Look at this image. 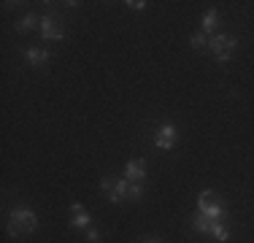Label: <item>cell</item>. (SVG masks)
<instances>
[{
  "label": "cell",
  "instance_id": "obj_18",
  "mask_svg": "<svg viewBox=\"0 0 254 243\" xmlns=\"http://www.w3.org/2000/svg\"><path fill=\"white\" fill-rule=\"evenodd\" d=\"M143 243H162L160 238H149V241H143Z\"/></svg>",
  "mask_w": 254,
  "mask_h": 243
},
{
  "label": "cell",
  "instance_id": "obj_7",
  "mask_svg": "<svg viewBox=\"0 0 254 243\" xmlns=\"http://www.w3.org/2000/svg\"><path fill=\"white\" fill-rule=\"evenodd\" d=\"M70 224H73L76 230H89V224H92V216H89V211L84 208V205L73 203V205H70Z\"/></svg>",
  "mask_w": 254,
  "mask_h": 243
},
{
  "label": "cell",
  "instance_id": "obj_8",
  "mask_svg": "<svg viewBox=\"0 0 254 243\" xmlns=\"http://www.w3.org/2000/svg\"><path fill=\"white\" fill-rule=\"evenodd\" d=\"M25 60L33 65V68H44V65H49V49L30 46V49H25Z\"/></svg>",
  "mask_w": 254,
  "mask_h": 243
},
{
  "label": "cell",
  "instance_id": "obj_13",
  "mask_svg": "<svg viewBox=\"0 0 254 243\" xmlns=\"http://www.w3.org/2000/svg\"><path fill=\"white\" fill-rule=\"evenodd\" d=\"M143 197V181H130V186H127V200H141Z\"/></svg>",
  "mask_w": 254,
  "mask_h": 243
},
{
  "label": "cell",
  "instance_id": "obj_2",
  "mask_svg": "<svg viewBox=\"0 0 254 243\" xmlns=\"http://www.w3.org/2000/svg\"><path fill=\"white\" fill-rule=\"evenodd\" d=\"M197 211H200L203 216L214 219V222H225V219H227V205L222 203L219 194L211 192V189H205V192L197 194Z\"/></svg>",
  "mask_w": 254,
  "mask_h": 243
},
{
  "label": "cell",
  "instance_id": "obj_12",
  "mask_svg": "<svg viewBox=\"0 0 254 243\" xmlns=\"http://www.w3.org/2000/svg\"><path fill=\"white\" fill-rule=\"evenodd\" d=\"M216 24H219V11H216V8L205 11V16H203V33H211Z\"/></svg>",
  "mask_w": 254,
  "mask_h": 243
},
{
  "label": "cell",
  "instance_id": "obj_3",
  "mask_svg": "<svg viewBox=\"0 0 254 243\" xmlns=\"http://www.w3.org/2000/svg\"><path fill=\"white\" fill-rule=\"evenodd\" d=\"M235 46H238V38H235V35H227V33H219V35H214V38L208 41L211 54H214L219 62H227V60L233 57Z\"/></svg>",
  "mask_w": 254,
  "mask_h": 243
},
{
  "label": "cell",
  "instance_id": "obj_9",
  "mask_svg": "<svg viewBox=\"0 0 254 243\" xmlns=\"http://www.w3.org/2000/svg\"><path fill=\"white\" fill-rule=\"evenodd\" d=\"M125 179L127 181H143V179H146V160H130V162H127Z\"/></svg>",
  "mask_w": 254,
  "mask_h": 243
},
{
  "label": "cell",
  "instance_id": "obj_6",
  "mask_svg": "<svg viewBox=\"0 0 254 243\" xmlns=\"http://www.w3.org/2000/svg\"><path fill=\"white\" fill-rule=\"evenodd\" d=\"M179 141V130L173 124H160L157 127V132H154V143H157V149H165V151H171L173 146H176Z\"/></svg>",
  "mask_w": 254,
  "mask_h": 243
},
{
  "label": "cell",
  "instance_id": "obj_4",
  "mask_svg": "<svg viewBox=\"0 0 254 243\" xmlns=\"http://www.w3.org/2000/svg\"><path fill=\"white\" fill-rule=\"evenodd\" d=\"M127 186H130L127 179H114V176L100 179V189L108 194V203H114V205H119L127 197Z\"/></svg>",
  "mask_w": 254,
  "mask_h": 243
},
{
  "label": "cell",
  "instance_id": "obj_5",
  "mask_svg": "<svg viewBox=\"0 0 254 243\" xmlns=\"http://www.w3.org/2000/svg\"><path fill=\"white\" fill-rule=\"evenodd\" d=\"M41 38L44 41H63L65 38V27H63V22L57 19L54 14H44L41 16Z\"/></svg>",
  "mask_w": 254,
  "mask_h": 243
},
{
  "label": "cell",
  "instance_id": "obj_11",
  "mask_svg": "<svg viewBox=\"0 0 254 243\" xmlns=\"http://www.w3.org/2000/svg\"><path fill=\"white\" fill-rule=\"evenodd\" d=\"M33 27H41V19H38L35 14H27V16H22V19L16 22V33H19V35L30 33Z\"/></svg>",
  "mask_w": 254,
  "mask_h": 243
},
{
  "label": "cell",
  "instance_id": "obj_16",
  "mask_svg": "<svg viewBox=\"0 0 254 243\" xmlns=\"http://www.w3.org/2000/svg\"><path fill=\"white\" fill-rule=\"evenodd\" d=\"M125 5H130L132 11H143V8H146V5H149V3H143V0H127Z\"/></svg>",
  "mask_w": 254,
  "mask_h": 243
},
{
  "label": "cell",
  "instance_id": "obj_15",
  "mask_svg": "<svg viewBox=\"0 0 254 243\" xmlns=\"http://www.w3.org/2000/svg\"><path fill=\"white\" fill-rule=\"evenodd\" d=\"M190 44H192V49H208V38H205V33L200 30V33L190 35Z\"/></svg>",
  "mask_w": 254,
  "mask_h": 243
},
{
  "label": "cell",
  "instance_id": "obj_17",
  "mask_svg": "<svg viewBox=\"0 0 254 243\" xmlns=\"http://www.w3.org/2000/svg\"><path fill=\"white\" fill-rule=\"evenodd\" d=\"M87 241H89V243H98V241H100V230L89 227V230H87Z\"/></svg>",
  "mask_w": 254,
  "mask_h": 243
},
{
  "label": "cell",
  "instance_id": "obj_14",
  "mask_svg": "<svg viewBox=\"0 0 254 243\" xmlns=\"http://www.w3.org/2000/svg\"><path fill=\"white\" fill-rule=\"evenodd\" d=\"M214 238L219 241V243H225L230 238V227H227V222H216V227H214Z\"/></svg>",
  "mask_w": 254,
  "mask_h": 243
},
{
  "label": "cell",
  "instance_id": "obj_10",
  "mask_svg": "<svg viewBox=\"0 0 254 243\" xmlns=\"http://www.w3.org/2000/svg\"><path fill=\"white\" fill-rule=\"evenodd\" d=\"M190 224H192V227L197 230V233H203V235H214V227H216V222H214V219L203 216L200 211H197V214L190 219Z\"/></svg>",
  "mask_w": 254,
  "mask_h": 243
},
{
  "label": "cell",
  "instance_id": "obj_1",
  "mask_svg": "<svg viewBox=\"0 0 254 243\" xmlns=\"http://www.w3.org/2000/svg\"><path fill=\"white\" fill-rule=\"evenodd\" d=\"M38 230V216L35 211L25 208V205H16L8 216V235L11 238H19V235H30Z\"/></svg>",
  "mask_w": 254,
  "mask_h": 243
}]
</instances>
